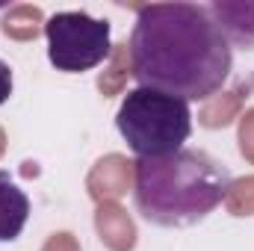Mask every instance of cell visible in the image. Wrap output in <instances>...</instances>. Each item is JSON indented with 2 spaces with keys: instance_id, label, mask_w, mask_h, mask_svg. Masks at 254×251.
<instances>
[{
  "instance_id": "1",
  "label": "cell",
  "mask_w": 254,
  "mask_h": 251,
  "mask_svg": "<svg viewBox=\"0 0 254 251\" xmlns=\"http://www.w3.org/2000/svg\"><path fill=\"white\" fill-rule=\"evenodd\" d=\"M234 48L207 6L151 3L136 9L130 33V68L139 86L175 98L204 101L231 74Z\"/></svg>"
},
{
  "instance_id": "2",
  "label": "cell",
  "mask_w": 254,
  "mask_h": 251,
  "mask_svg": "<svg viewBox=\"0 0 254 251\" xmlns=\"http://www.w3.org/2000/svg\"><path fill=\"white\" fill-rule=\"evenodd\" d=\"M231 187V169L198 148L142 157L133 166L136 213L157 228H192L204 222L228 198Z\"/></svg>"
},
{
  "instance_id": "3",
  "label": "cell",
  "mask_w": 254,
  "mask_h": 251,
  "mask_svg": "<svg viewBox=\"0 0 254 251\" xmlns=\"http://www.w3.org/2000/svg\"><path fill=\"white\" fill-rule=\"evenodd\" d=\"M116 127L136 160L169 157L187 148L192 133V110L184 98L136 86L119 104Z\"/></svg>"
},
{
  "instance_id": "4",
  "label": "cell",
  "mask_w": 254,
  "mask_h": 251,
  "mask_svg": "<svg viewBox=\"0 0 254 251\" xmlns=\"http://www.w3.org/2000/svg\"><path fill=\"white\" fill-rule=\"evenodd\" d=\"M48 60L63 74L92 71L110 57L113 36L110 21L92 18L89 12H57L45 24Z\"/></svg>"
},
{
  "instance_id": "5",
  "label": "cell",
  "mask_w": 254,
  "mask_h": 251,
  "mask_svg": "<svg viewBox=\"0 0 254 251\" xmlns=\"http://www.w3.org/2000/svg\"><path fill=\"white\" fill-rule=\"evenodd\" d=\"M207 12L213 15L216 27L225 33V39L231 42V48H243L254 51V3L249 0H213L207 6Z\"/></svg>"
},
{
  "instance_id": "6",
  "label": "cell",
  "mask_w": 254,
  "mask_h": 251,
  "mask_svg": "<svg viewBox=\"0 0 254 251\" xmlns=\"http://www.w3.org/2000/svg\"><path fill=\"white\" fill-rule=\"evenodd\" d=\"M30 219V198L9 172H0V243H15Z\"/></svg>"
},
{
  "instance_id": "7",
  "label": "cell",
  "mask_w": 254,
  "mask_h": 251,
  "mask_svg": "<svg viewBox=\"0 0 254 251\" xmlns=\"http://www.w3.org/2000/svg\"><path fill=\"white\" fill-rule=\"evenodd\" d=\"M12 89H15V80H12V68L0 60V107L12 98Z\"/></svg>"
}]
</instances>
